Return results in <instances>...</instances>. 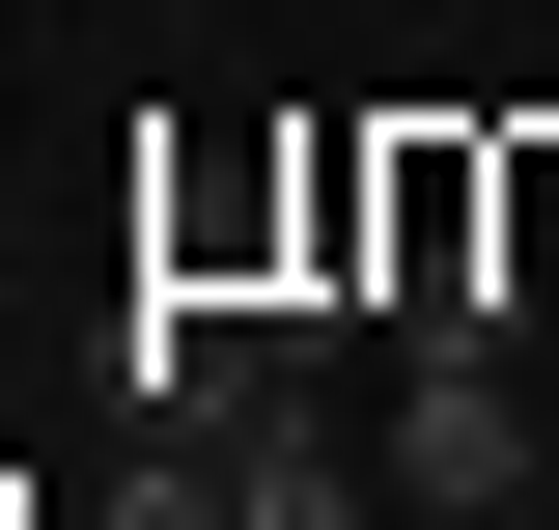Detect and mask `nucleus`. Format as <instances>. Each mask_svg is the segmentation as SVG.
Here are the masks:
<instances>
[{
    "instance_id": "f257e3e1",
    "label": "nucleus",
    "mask_w": 559,
    "mask_h": 530,
    "mask_svg": "<svg viewBox=\"0 0 559 530\" xmlns=\"http://www.w3.org/2000/svg\"><path fill=\"white\" fill-rule=\"evenodd\" d=\"M392 503H419V530H503V503H532V392H503V335H392Z\"/></svg>"
},
{
    "instance_id": "f03ea898",
    "label": "nucleus",
    "mask_w": 559,
    "mask_h": 530,
    "mask_svg": "<svg viewBox=\"0 0 559 530\" xmlns=\"http://www.w3.org/2000/svg\"><path fill=\"white\" fill-rule=\"evenodd\" d=\"M224 503H252V530H392V474H364V447H336L308 392H280L252 447H224Z\"/></svg>"
},
{
    "instance_id": "7ed1b4c3",
    "label": "nucleus",
    "mask_w": 559,
    "mask_h": 530,
    "mask_svg": "<svg viewBox=\"0 0 559 530\" xmlns=\"http://www.w3.org/2000/svg\"><path fill=\"white\" fill-rule=\"evenodd\" d=\"M503 308H559V140H503Z\"/></svg>"
}]
</instances>
